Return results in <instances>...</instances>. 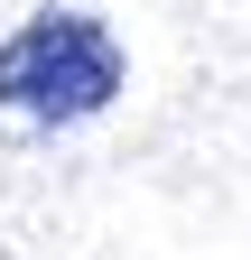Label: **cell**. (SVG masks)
<instances>
[{
	"label": "cell",
	"mask_w": 251,
	"mask_h": 260,
	"mask_svg": "<svg viewBox=\"0 0 251 260\" xmlns=\"http://www.w3.org/2000/svg\"><path fill=\"white\" fill-rule=\"evenodd\" d=\"M112 93H121V47L84 10H47L0 47V103L28 112V121H84Z\"/></svg>",
	"instance_id": "obj_1"
}]
</instances>
